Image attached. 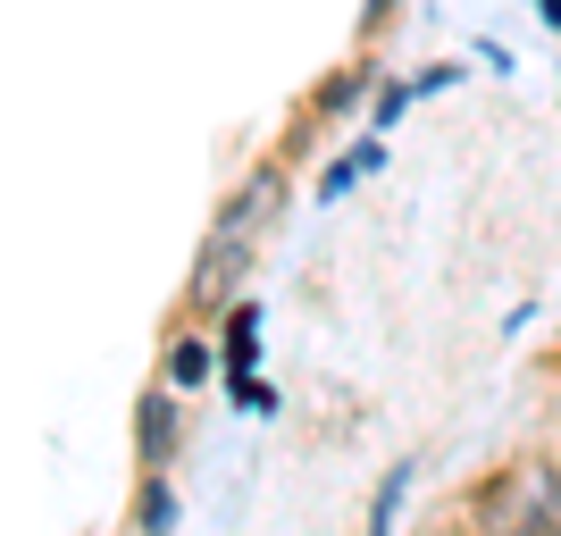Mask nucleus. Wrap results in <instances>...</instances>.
<instances>
[{
	"label": "nucleus",
	"mask_w": 561,
	"mask_h": 536,
	"mask_svg": "<svg viewBox=\"0 0 561 536\" xmlns=\"http://www.w3.org/2000/svg\"><path fill=\"white\" fill-rule=\"evenodd\" d=\"M168 436H176V411H168V402L151 395V402H142V461H160V453H168Z\"/></svg>",
	"instance_id": "nucleus-2"
},
{
	"label": "nucleus",
	"mask_w": 561,
	"mask_h": 536,
	"mask_svg": "<svg viewBox=\"0 0 561 536\" xmlns=\"http://www.w3.org/2000/svg\"><path fill=\"white\" fill-rule=\"evenodd\" d=\"M537 9H545V25H561V0H537Z\"/></svg>",
	"instance_id": "nucleus-5"
},
{
	"label": "nucleus",
	"mask_w": 561,
	"mask_h": 536,
	"mask_svg": "<svg viewBox=\"0 0 561 536\" xmlns=\"http://www.w3.org/2000/svg\"><path fill=\"white\" fill-rule=\"evenodd\" d=\"M369 168H377V142H360V151H344V160L328 168V185H319V202H344V193L360 185V176H369Z\"/></svg>",
	"instance_id": "nucleus-1"
},
{
	"label": "nucleus",
	"mask_w": 561,
	"mask_h": 536,
	"mask_svg": "<svg viewBox=\"0 0 561 536\" xmlns=\"http://www.w3.org/2000/svg\"><path fill=\"white\" fill-rule=\"evenodd\" d=\"M202 377H210V352H202V344H176V386H202Z\"/></svg>",
	"instance_id": "nucleus-4"
},
{
	"label": "nucleus",
	"mask_w": 561,
	"mask_h": 536,
	"mask_svg": "<svg viewBox=\"0 0 561 536\" xmlns=\"http://www.w3.org/2000/svg\"><path fill=\"white\" fill-rule=\"evenodd\" d=\"M135 520H142V528H176V494L151 478V487H142V512H135Z\"/></svg>",
	"instance_id": "nucleus-3"
}]
</instances>
